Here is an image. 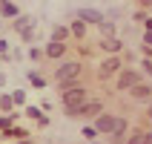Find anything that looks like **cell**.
<instances>
[{
    "label": "cell",
    "instance_id": "cell-24",
    "mask_svg": "<svg viewBox=\"0 0 152 144\" xmlns=\"http://www.w3.org/2000/svg\"><path fill=\"white\" fill-rule=\"evenodd\" d=\"M144 46H152V29H146V32H144Z\"/></svg>",
    "mask_w": 152,
    "mask_h": 144
},
{
    "label": "cell",
    "instance_id": "cell-27",
    "mask_svg": "<svg viewBox=\"0 0 152 144\" xmlns=\"http://www.w3.org/2000/svg\"><path fill=\"white\" fill-rule=\"evenodd\" d=\"M0 86H6V75L3 72H0Z\"/></svg>",
    "mask_w": 152,
    "mask_h": 144
},
{
    "label": "cell",
    "instance_id": "cell-26",
    "mask_svg": "<svg viewBox=\"0 0 152 144\" xmlns=\"http://www.w3.org/2000/svg\"><path fill=\"white\" fill-rule=\"evenodd\" d=\"M144 72H146V75H152V61H144Z\"/></svg>",
    "mask_w": 152,
    "mask_h": 144
},
{
    "label": "cell",
    "instance_id": "cell-30",
    "mask_svg": "<svg viewBox=\"0 0 152 144\" xmlns=\"http://www.w3.org/2000/svg\"><path fill=\"white\" fill-rule=\"evenodd\" d=\"M0 3H15V0H0Z\"/></svg>",
    "mask_w": 152,
    "mask_h": 144
},
{
    "label": "cell",
    "instance_id": "cell-3",
    "mask_svg": "<svg viewBox=\"0 0 152 144\" xmlns=\"http://www.w3.org/2000/svg\"><path fill=\"white\" fill-rule=\"evenodd\" d=\"M121 66H124V61H121L118 55H112V58H106V61L101 64V69H98V78H101V81H106L109 75L121 72Z\"/></svg>",
    "mask_w": 152,
    "mask_h": 144
},
{
    "label": "cell",
    "instance_id": "cell-20",
    "mask_svg": "<svg viewBox=\"0 0 152 144\" xmlns=\"http://www.w3.org/2000/svg\"><path fill=\"white\" fill-rule=\"evenodd\" d=\"M46 55V49H29V61H40Z\"/></svg>",
    "mask_w": 152,
    "mask_h": 144
},
{
    "label": "cell",
    "instance_id": "cell-29",
    "mask_svg": "<svg viewBox=\"0 0 152 144\" xmlns=\"http://www.w3.org/2000/svg\"><path fill=\"white\" fill-rule=\"evenodd\" d=\"M146 118H152V107H149V110H146Z\"/></svg>",
    "mask_w": 152,
    "mask_h": 144
},
{
    "label": "cell",
    "instance_id": "cell-16",
    "mask_svg": "<svg viewBox=\"0 0 152 144\" xmlns=\"http://www.w3.org/2000/svg\"><path fill=\"white\" fill-rule=\"evenodd\" d=\"M80 133H83V138H89V141H95V138L101 136V130H98V127H89V124H86Z\"/></svg>",
    "mask_w": 152,
    "mask_h": 144
},
{
    "label": "cell",
    "instance_id": "cell-28",
    "mask_svg": "<svg viewBox=\"0 0 152 144\" xmlns=\"http://www.w3.org/2000/svg\"><path fill=\"white\" fill-rule=\"evenodd\" d=\"M141 6H149L152 9V0H141Z\"/></svg>",
    "mask_w": 152,
    "mask_h": 144
},
{
    "label": "cell",
    "instance_id": "cell-4",
    "mask_svg": "<svg viewBox=\"0 0 152 144\" xmlns=\"http://www.w3.org/2000/svg\"><path fill=\"white\" fill-rule=\"evenodd\" d=\"M138 81H141V72H135V69H121V72H118V84H115V86L129 92V89H132Z\"/></svg>",
    "mask_w": 152,
    "mask_h": 144
},
{
    "label": "cell",
    "instance_id": "cell-13",
    "mask_svg": "<svg viewBox=\"0 0 152 144\" xmlns=\"http://www.w3.org/2000/svg\"><path fill=\"white\" fill-rule=\"evenodd\" d=\"M0 12H3V17H17V15H20L15 3H0Z\"/></svg>",
    "mask_w": 152,
    "mask_h": 144
},
{
    "label": "cell",
    "instance_id": "cell-5",
    "mask_svg": "<svg viewBox=\"0 0 152 144\" xmlns=\"http://www.w3.org/2000/svg\"><path fill=\"white\" fill-rule=\"evenodd\" d=\"M101 112H103V104L101 101H86L83 107L77 110V115H80V118H98Z\"/></svg>",
    "mask_w": 152,
    "mask_h": 144
},
{
    "label": "cell",
    "instance_id": "cell-6",
    "mask_svg": "<svg viewBox=\"0 0 152 144\" xmlns=\"http://www.w3.org/2000/svg\"><path fill=\"white\" fill-rule=\"evenodd\" d=\"M101 49L109 52V55H118V52L124 49V41L115 38V35H106V38H101Z\"/></svg>",
    "mask_w": 152,
    "mask_h": 144
},
{
    "label": "cell",
    "instance_id": "cell-18",
    "mask_svg": "<svg viewBox=\"0 0 152 144\" xmlns=\"http://www.w3.org/2000/svg\"><path fill=\"white\" fill-rule=\"evenodd\" d=\"M12 127H15V124H12V118H0V133H3V136H9V133H12Z\"/></svg>",
    "mask_w": 152,
    "mask_h": 144
},
{
    "label": "cell",
    "instance_id": "cell-17",
    "mask_svg": "<svg viewBox=\"0 0 152 144\" xmlns=\"http://www.w3.org/2000/svg\"><path fill=\"white\" fill-rule=\"evenodd\" d=\"M98 29H101V35L106 38V35H115V26L109 23V20H103V23H98Z\"/></svg>",
    "mask_w": 152,
    "mask_h": 144
},
{
    "label": "cell",
    "instance_id": "cell-14",
    "mask_svg": "<svg viewBox=\"0 0 152 144\" xmlns=\"http://www.w3.org/2000/svg\"><path fill=\"white\" fill-rule=\"evenodd\" d=\"M29 84H32L34 89H43L46 81H43V75H37V72H29Z\"/></svg>",
    "mask_w": 152,
    "mask_h": 144
},
{
    "label": "cell",
    "instance_id": "cell-2",
    "mask_svg": "<svg viewBox=\"0 0 152 144\" xmlns=\"http://www.w3.org/2000/svg\"><path fill=\"white\" fill-rule=\"evenodd\" d=\"M60 98H63V104H66L69 115H77V110L86 104V89L77 86V84H72V86H66V89H60Z\"/></svg>",
    "mask_w": 152,
    "mask_h": 144
},
{
    "label": "cell",
    "instance_id": "cell-25",
    "mask_svg": "<svg viewBox=\"0 0 152 144\" xmlns=\"http://www.w3.org/2000/svg\"><path fill=\"white\" fill-rule=\"evenodd\" d=\"M6 49H9V41H6V38H0V55H6Z\"/></svg>",
    "mask_w": 152,
    "mask_h": 144
},
{
    "label": "cell",
    "instance_id": "cell-21",
    "mask_svg": "<svg viewBox=\"0 0 152 144\" xmlns=\"http://www.w3.org/2000/svg\"><path fill=\"white\" fill-rule=\"evenodd\" d=\"M12 98H15V104H26V92H23V89H15Z\"/></svg>",
    "mask_w": 152,
    "mask_h": 144
},
{
    "label": "cell",
    "instance_id": "cell-23",
    "mask_svg": "<svg viewBox=\"0 0 152 144\" xmlns=\"http://www.w3.org/2000/svg\"><path fill=\"white\" fill-rule=\"evenodd\" d=\"M9 136H15V138H26V130H20V127H12V133Z\"/></svg>",
    "mask_w": 152,
    "mask_h": 144
},
{
    "label": "cell",
    "instance_id": "cell-19",
    "mask_svg": "<svg viewBox=\"0 0 152 144\" xmlns=\"http://www.w3.org/2000/svg\"><path fill=\"white\" fill-rule=\"evenodd\" d=\"M26 115H29V118H34V121H40V118H43L37 107H26Z\"/></svg>",
    "mask_w": 152,
    "mask_h": 144
},
{
    "label": "cell",
    "instance_id": "cell-10",
    "mask_svg": "<svg viewBox=\"0 0 152 144\" xmlns=\"http://www.w3.org/2000/svg\"><path fill=\"white\" fill-rule=\"evenodd\" d=\"M29 26H34L32 17H26V15H17V17H15V29H17V32H26Z\"/></svg>",
    "mask_w": 152,
    "mask_h": 144
},
{
    "label": "cell",
    "instance_id": "cell-1",
    "mask_svg": "<svg viewBox=\"0 0 152 144\" xmlns=\"http://www.w3.org/2000/svg\"><path fill=\"white\" fill-rule=\"evenodd\" d=\"M80 72H83V64H80V61H66L63 66H58V72H55V81H58L60 89H66V86L77 84Z\"/></svg>",
    "mask_w": 152,
    "mask_h": 144
},
{
    "label": "cell",
    "instance_id": "cell-12",
    "mask_svg": "<svg viewBox=\"0 0 152 144\" xmlns=\"http://www.w3.org/2000/svg\"><path fill=\"white\" fill-rule=\"evenodd\" d=\"M69 29H72V35H75V38H83V35H86V20H83V17H77Z\"/></svg>",
    "mask_w": 152,
    "mask_h": 144
},
{
    "label": "cell",
    "instance_id": "cell-15",
    "mask_svg": "<svg viewBox=\"0 0 152 144\" xmlns=\"http://www.w3.org/2000/svg\"><path fill=\"white\" fill-rule=\"evenodd\" d=\"M12 107H15V98H12V95H0V110L12 112Z\"/></svg>",
    "mask_w": 152,
    "mask_h": 144
},
{
    "label": "cell",
    "instance_id": "cell-8",
    "mask_svg": "<svg viewBox=\"0 0 152 144\" xmlns=\"http://www.w3.org/2000/svg\"><path fill=\"white\" fill-rule=\"evenodd\" d=\"M77 17H83L86 23H103V15L98 9H77Z\"/></svg>",
    "mask_w": 152,
    "mask_h": 144
},
{
    "label": "cell",
    "instance_id": "cell-22",
    "mask_svg": "<svg viewBox=\"0 0 152 144\" xmlns=\"http://www.w3.org/2000/svg\"><path fill=\"white\" fill-rule=\"evenodd\" d=\"M23 35V41L26 43H32V38H34V26H29V29H26V32H20Z\"/></svg>",
    "mask_w": 152,
    "mask_h": 144
},
{
    "label": "cell",
    "instance_id": "cell-7",
    "mask_svg": "<svg viewBox=\"0 0 152 144\" xmlns=\"http://www.w3.org/2000/svg\"><path fill=\"white\" fill-rule=\"evenodd\" d=\"M129 95H132L135 101H149V98H152V86L144 84V81H138V84L129 89Z\"/></svg>",
    "mask_w": 152,
    "mask_h": 144
},
{
    "label": "cell",
    "instance_id": "cell-11",
    "mask_svg": "<svg viewBox=\"0 0 152 144\" xmlns=\"http://www.w3.org/2000/svg\"><path fill=\"white\" fill-rule=\"evenodd\" d=\"M69 35H72L69 26H55V29H52V41H66Z\"/></svg>",
    "mask_w": 152,
    "mask_h": 144
},
{
    "label": "cell",
    "instance_id": "cell-9",
    "mask_svg": "<svg viewBox=\"0 0 152 144\" xmlns=\"http://www.w3.org/2000/svg\"><path fill=\"white\" fill-rule=\"evenodd\" d=\"M63 52H66V43H63V41H52L49 46H46V58H52V61L63 58Z\"/></svg>",
    "mask_w": 152,
    "mask_h": 144
}]
</instances>
